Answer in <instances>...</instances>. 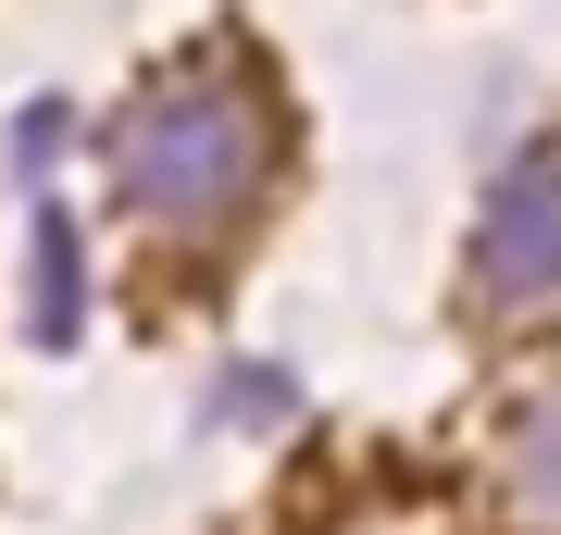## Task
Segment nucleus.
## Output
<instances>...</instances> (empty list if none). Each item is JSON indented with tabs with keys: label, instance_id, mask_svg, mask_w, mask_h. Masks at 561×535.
Segmentation results:
<instances>
[{
	"label": "nucleus",
	"instance_id": "obj_2",
	"mask_svg": "<svg viewBox=\"0 0 561 535\" xmlns=\"http://www.w3.org/2000/svg\"><path fill=\"white\" fill-rule=\"evenodd\" d=\"M461 275H474L486 312H549V299H561V150L549 138H524L500 175H486Z\"/></svg>",
	"mask_w": 561,
	"mask_h": 535
},
{
	"label": "nucleus",
	"instance_id": "obj_4",
	"mask_svg": "<svg viewBox=\"0 0 561 535\" xmlns=\"http://www.w3.org/2000/svg\"><path fill=\"white\" fill-rule=\"evenodd\" d=\"M500 486H512L524 523H561V386L524 398V423H512V449H500Z\"/></svg>",
	"mask_w": 561,
	"mask_h": 535
},
{
	"label": "nucleus",
	"instance_id": "obj_5",
	"mask_svg": "<svg viewBox=\"0 0 561 535\" xmlns=\"http://www.w3.org/2000/svg\"><path fill=\"white\" fill-rule=\"evenodd\" d=\"M213 423L287 437V423H300V374H287V361H225V374H213Z\"/></svg>",
	"mask_w": 561,
	"mask_h": 535
},
{
	"label": "nucleus",
	"instance_id": "obj_6",
	"mask_svg": "<svg viewBox=\"0 0 561 535\" xmlns=\"http://www.w3.org/2000/svg\"><path fill=\"white\" fill-rule=\"evenodd\" d=\"M62 150H76V100H25V113L0 125V162H13L25 187H50V175H62Z\"/></svg>",
	"mask_w": 561,
	"mask_h": 535
},
{
	"label": "nucleus",
	"instance_id": "obj_3",
	"mask_svg": "<svg viewBox=\"0 0 561 535\" xmlns=\"http://www.w3.org/2000/svg\"><path fill=\"white\" fill-rule=\"evenodd\" d=\"M25 337L38 349L88 337V224L62 187H25Z\"/></svg>",
	"mask_w": 561,
	"mask_h": 535
},
{
	"label": "nucleus",
	"instance_id": "obj_1",
	"mask_svg": "<svg viewBox=\"0 0 561 535\" xmlns=\"http://www.w3.org/2000/svg\"><path fill=\"white\" fill-rule=\"evenodd\" d=\"M275 162H287V113L262 88V62H238V50H175L101 125V175L150 237H225V224H250Z\"/></svg>",
	"mask_w": 561,
	"mask_h": 535
}]
</instances>
